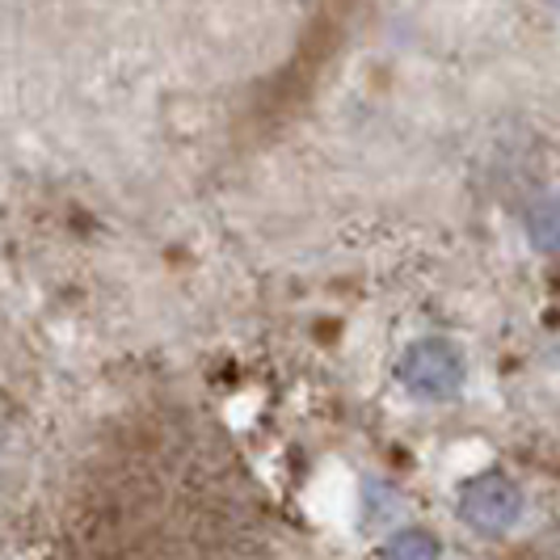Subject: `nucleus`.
Listing matches in <instances>:
<instances>
[{"label":"nucleus","mask_w":560,"mask_h":560,"mask_svg":"<svg viewBox=\"0 0 560 560\" xmlns=\"http://www.w3.org/2000/svg\"><path fill=\"white\" fill-rule=\"evenodd\" d=\"M396 375L418 400H451L464 384V354L443 337H425L400 354Z\"/></svg>","instance_id":"obj_1"},{"label":"nucleus","mask_w":560,"mask_h":560,"mask_svg":"<svg viewBox=\"0 0 560 560\" xmlns=\"http://www.w3.org/2000/svg\"><path fill=\"white\" fill-rule=\"evenodd\" d=\"M384 560H439V539L430 532H400L388 544Z\"/></svg>","instance_id":"obj_3"},{"label":"nucleus","mask_w":560,"mask_h":560,"mask_svg":"<svg viewBox=\"0 0 560 560\" xmlns=\"http://www.w3.org/2000/svg\"><path fill=\"white\" fill-rule=\"evenodd\" d=\"M459 518L485 535H502L523 518V493L502 472H480L459 489Z\"/></svg>","instance_id":"obj_2"}]
</instances>
